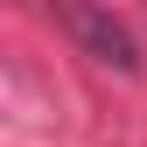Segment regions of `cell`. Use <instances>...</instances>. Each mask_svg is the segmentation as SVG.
Returning <instances> with one entry per match:
<instances>
[{
    "label": "cell",
    "instance_id": "1",
    "mask_svg": "<svg viewBox=\"0 0 147 147\" xmlns=\"http://www.w3.org/2000/svg\"><path fill=\"white\" fill-rule=\"evenodd\" d=\"M49 14H56V28L77 42V56L105 63V70H126V77L140 70V42H133V28H126L112 7H98V0H49Z\"/></svg>",
    "mask_w": 147,
    "mask_h": 147
}]
</instances>
